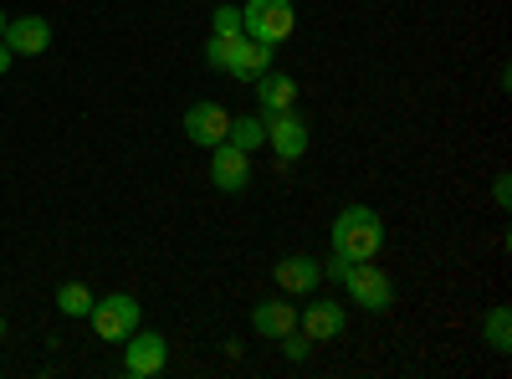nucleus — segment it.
Wrapping results in <instances>:
<instances>
[{
    "label": "nucleus",
    "instance_id": "1",
    "mask_svg": "<svg viewBox=\"0 0 512 379\" xmlns=\"http://www.w3.org/2000/svg\"><path fill=\"white\" fill-rule=\"evenodd\" d=\"M333 241V257H344V262H374L379 251H384V221H379V210L369 205H344L338 210V221L328 231Z\"/></svg>",
    "mask_w": 512,
    "mask_h": 379
},
{
    "label": "nucleus",
    "instance_id": "2",
    "mask_svg": "<svg viewBox=\"0 0 512 379\" xmlns=\"http://www.w3.org/2000/svg\"><path fill=\"white\" fill-rule=\"evenodd\" d=\"M272 52H277V47H262V41H251L246 31H236V36H210V41H205V62L216 67V72H226V77H236V82H256V77L272 67Z\"/></svg>",
    "mask_w": 512,
    "mask_h": 379
},
{
    "label": "nucleus",
    "instance_id": "3",
    "mask_svg": "<svg viewBox=\"0 0 512 379\" xmlns=\"http://www.w3.org/2000/svg\"><path fill=\"white\" fill-rule=\"evenodd\" d=\"M241 31L251 41H262V47H277V41H287L297 31V11L292 0H246L241 6Z\"/></svg>",
    "mask_w": 512,
    "mask_h": 379
},
{
    "label": "nucleus",
    "instance_id": "4",
    "mask_svg": "<svg viewBox=\"0 0 512 379\" xmlns=\"http://www.w3.org/2000/svg\"><path fill=\"white\" fill-rule=\"evenodd\" d=\"M344 292H349V303H359L364 313H390L395 308V277L384 267H374V262H349Z\"/></svg>",
    "mask_w": 512,
    "mask_h": 379
},
{
    "label": "nucleus",
    "instance_id": "5",
    "mask_svg": "<svg viewBox=\"0 0 512 379\" xmlns=\"http://www.w3.org/2000/svg\"><path fill=\"white\" fill-rule=\"evenodd\" d=\"M139 318H144V303L134 298V292H113V298H98L93 313H88V323H93V333H98L103 344H123L128 333L139 328Z\"/></svg>",
    "mask_w": 512,
    "mask_h": 379
},
{
    "label": "nucleus",
    "instance_id": "6",
    "mask_svg": "<svg viewBox=\"0 0 512 379\" xmlns=\"http://www.w3.org/2000/svg\"><path fill=\"white\" fill-rule=\"evenodd\" d=\"M164 364H169L164 333L134 328V333L123 339V374H128V379H154V374H164Z\"/></svg>",
    "mask_w": 512,
    "mask_h": 379
},
{
    "label": "nucleus",
    "instance_id": "7",
    "mask_svg": "<svg viewBox=\"0 0 512 379\" xmlns=\"http://www.w3.org/2000/svg\"><path fill=\"white\" fill-rule=\"evenodd\" d=\"M210 185L226 190V195H241V190L251 185V154L236 149L231 139L216 144V149H210Z\"/></svg>",
    "mask_w": 512,
    "mask_h": 379
},
{
    "label": "nucleus",
    "instance_id": "8",
    "mask_svg": "<svg viewBox=\"0 0 512 379\" xmlns=\"http://www.w3.org/2000/svg\"><path fill=\"white\" fill-rule=\"evenodd\" d=\"M226 134H231V113H226L221 103H195V108H185V139H190L195 149H216V144H226Z\"/></svg>",
    "mask_w": 512,
    "mask_h": 379
},
{
    "label": "nucleus",
    "instance_id": "9",
    "mask_svg": "<svg viewBox=\"0 0 512 379\" xmlns=\"http://www.w3.org/2000/svg\"><path fill=\"white\" fill-rule=\"evenodd\" d=\"M267 144H272L277 159H303L308 144H313V134H308V123L287 108V113H272L267 118Z\"/></svg>",
    "mask_w": 512,
    "mask_h": 379
},
{
    "label": "nucleus",
    "instance_id": "10",
    "mask_svg": "<svg viewBox=\"0 0 512 379\" xmlns=\"http://www.w3.org/2000/svg\"><path fill=\"white\" fill-rule=\"evenodd\" d=\"M0 41H6L16 57H41L52 47V26H47V16H16V21L6 16V36Z\"/></svg>",
    "mask_w": 512,
    "mask_h": 379
},
{
    "label": "nucleus",
    "instance_id": "11",
    "mask_svg": "<svg viewBox=\"0 0 512 379\" xmlns=\"http://www.w3.org/2000/svg\"><path fill=\"white\" fill-rule=\"evenodd\" d=\"M318 282H323V267H318V257H308V251L277 262V287L287 292V298H313Z\"/></svg>",
    "mask_w": 512,
    "mask_h": 379
},
{
    "label": "nucleus",
    "instance_id": "12",
    "mask_svg": "<svg viewBox=\"0 0 512 379\" xmlns=\"http://www.w3.org/2000/svg\"><path fill=\"white\" fill-rule=\"evenodd\" d=\"M297 328L308 333L313 344H328V339H338V333L349 328V313H344V303H308L303 313H297Z\"/></svg>",
    "mask_w": 512,
    "mask_h": 379
},
{
    "label": "nucleus",
    "instance_id": "13",
    "mask_svg": "<svg viewBox=\"0 0 512 379\" xmlns=\"http://www.w3.org/2000/svg\"><path fill=\"white\" fill-rule=\"evenodd\" d=\"M256 103H262V113L272 118V113H287L292 103H297V82L287 77V72H262L256 77Z\"/></svg>",
    "mask_w": 512,
    "mask_h": 379
},
{
    "label": "nucleus",
    "instance_id": "14",
    "mask_svg": "<svg viewBox=\"0 0 512 379\" xmlns=\"http://www.w3.org/2000/svg\"><path fill=\"white\" fill-rule=\"evenodd\" d=\"M251 328L262 333V339L277 344L282 333L297 328V308H292V303H277V298H272V303H256V308H251Z\"/></svg>",
    "mask_w": 512,
    "mask_h": 379
},
{
    "label": "nucleus",
    "instance_id": "15",
    "mask_svg": "<svg viewBox=\"0 0 512 379\" xmlns=\"http://www.w3.org/2000/svg\"><path fill=\"white\" fill-rule=\"evenodd\" d=\"M482 339L497 349V354H507L512 349V313L497 303V308H487V318H482Z\"/></svg>",
    "mask_w": 512,
    "mask_h": 379
},
{
    "label": "nucleus",
    "instance_id": "16",
    "mask_svg": "<svg viewBox=\"0 0 512 379\" xmlns=\"http://www.w3.org/2000/svg\"><path fill=\"white\" fill-rule=\"evenodd\" d=\"M226 139H231L236 149H246V154H256V149H262V144H267V118H236Z\"/></svg>",
    "mask_w": 512,
    "mask_h": 379
},
{
    "label": "nucleus",
    "instance_id": "17",
    "mask_svg": "<svg viewBox=\"0 0 512 379\" xmlns=\"http://www.w3.org/2000/svg\"><path fill=\"white\" fill-rule=\"evenodd\" d=\"M93 303H98V298H93V292L82 287V282H62V287H57V308H62L67 318H88Z\"/></svg>",
    "mask_w": 512,
    "mask_h": 379
},
{
    "label": "nucleus",
    "instance_id": "18",
    "mask_svg": "<svg viewBox=\"0 0 512 379\" xmlns=\"http://www.w3.org/2000/svg\"><path fill=\"white\" fill-rule=\"evenodd\" d=\"M241 31V6H216L210 11V36H236Z\"/></svg>",
    "mask_w": 512,
    "mask_h": 379
},
{
    "label": "nucleus",
    "instance_id": "19",
    "mask_svg": "<svg viewBox=\"0 0 512 379\" xmlns=\"http://www.w3.org/2000/svg\"><path fill=\"white\" fill-rule=\"evenodd\" d=\"M277 344L287 349V359H292V364H303V359H308V349H313V339H308V333H303V328H292V333H282V339H277Z\"/></svg>",
    "mask_w": 512,
    "mask_h": 379
},
{
    "label": "nucleus",
    "instance_id": "20",
    "mask_svg": "<svg viewBox=\"0 0 512 379\" xmlns=\"http://www.w3.org/2000/svg\"><path fill=\"white\" fill-rule=\"evenodd\" d=\"M492 195H497V205L507 210V205H512V180H507V175H497V185H492Z\"/></svg>",
    "mask_w": 512,
    "mask_h": 379
},
{
    "label": "nucleus",
    "instance_id": "21",
    "mask_svg": "<svg viewBox=\"0 0 512 379\" xmlns=\"http://www.w3.org/2000/svg\"><path fill=\"white\" fill-rule=\"evenodd\" d=\"M344 272H349V262H344V257H333V262L323 267V277H333V282H344Z\"/></svg>",
    "mask_w": 512,
    "mask_h": 379
},
{
    "label": "nucleus",
    "instance_id": "22",
    "mask_svg": "<svg viewBox=\"0 0 512 379\" xmlns=\"http://www.w3.org/2000/svg\"><path fill=\"white\" fill-rule=\"evenodd\" d=\"M11 62H16V52L6 47V41H0V77H6V72H11Z\"/></svg>",
    "mask_w": 512,
    "mask_h": 379
},
{
    "label": "nucleus",
    "instance_id": "23",
    "mask_svg": "<svg viewBox=\"0 0 512 379\" xmlns=\"http://www.w3.org/2000/svg\"><path fill=\"white\" fill-rule=\"evenodd\" d=\"M0 36H6V11H0Z\"/></svg>",
    "mask_w": 512,
    "mask_h": 379
},
{
    "label": "nucleus",
    "instance_id": "24",
    "mask_svg": "<svg viewBox=\"0 0 512 379\" xmlns=\"http://www.w3.org/2000/svg\"><path fill=\"white\" fill-rule=\"evenodd\" d=\"M0 339H6V318H0Z\"/></svg>",
    "mask_w": 512,
    "mask_h": 379
}]
</instances>
